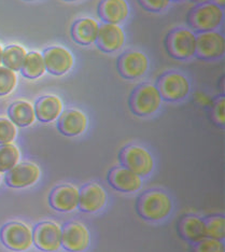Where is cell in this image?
I'll return each mask as SVG.
<instances>
[{
	"instance_id": "cell-23",
	"label": "cell",
	"mask_w": 225,
	"mask_h": 252,
	"mask_svg": "<svg viewBox=\"0 0 225 252\" xmlns=\"http://www.w3.org/2000/svg\"><path fill=\"white\" fill-rule=\"evenodd\" d=\"M8 114L11 122L20 126V127H27L36 120V113H34L33 107L30 102L23 100L13 102L9 107Z\"/></svg>"
},
{
	"instance_id": "cell-35",
	"label": "cell",
	"mask_w": 225,
	"mask_h": 252,
	"mask_svg": "<svg viewBox=\"0 0 225 252\" xmlns=\"http://www.w3.org/2000/svg\"><path fill=\"white\" fill-rule=\"evenodd\" d=\"M1 61H2V49L0 47V64H1Z\"/></svg>"
},
{
	"instance_id": "cell-33",
	"label": "cell",
	"mask_w": 225,
	"mask_h": 252,
	"mask_svg": "<svg viewBox=\"0 0 225 252\" xmlns=\"http://www.w3.org/2000/svg\"><path fill=\"white\" fill-rule=\"evenodd\" d=\"M211 2H213L215 4H217L218 7H220V8H222V9H224L225 0H211Z\"/></svg>"
},
{
	"instance_id": "cell-5",
	"label": "cell",
	"mask_w": 225,
	"mask_h": 252,
	"mask_svg": "<svg viewBox=\"0 0 225 252\" xmlns=\"http://www.w3.org/2000/svg\"><path fill=\"white\" fill-rule=\"evenodd\" d=\"M155 87L158 88L161 99L169 102L184 99L191 90L189 79L183 73L175 70L161 74Z\"/></svg>"
},
{
	"instance_id": "cell-30",
	"label": "cell",
	"mask_w": 225,
	"mask_h": 252,
	"mask_svg": "<svg viewBox=\"0 0 225 252\" xmlns=\"http://www.w3.org/2000/svg\"><path fill=\"white\" fill-rule=\"evenodd\" d=\"M210 117L212 122L221 128L225 125V98L224 94L218 96L215 99L210 110Z\"/></svg>"
},
{
	"instance_id": "cell-8",
	"label": "cell",
	"mask_w": 225,
	"mask_h": 252,
	"mask_svg": "<svg viewBox=\"0 0 225 252\" xmlns=\"http://www.w3.org/2000/svg\"><path fill=\"white\" fill-rule=\"evenodd\" d=\"M0 239L5 248L23 252L32 247V233L31 228L21 222H9L0 230Z\"/></svg>"
},
{
	"instance_id": "cell-27",
	"label": "cell",
	"mask_w": 225,
	"mask_h": 252,
	"mask_svg": "<svg viewBox=\"0 0 225 252\" xmlns=\"http://www.w3.org/2000/svg\"><path fill=\"white\" fill-rule=\"evenodd\" d=\"M206 226L207 237L215 238L218 240H224L225 238V219L223 216H211L204 220Z\"/></svg>"
},
{
	"instance_id": "cell-14",
	"label": "cell",
	"mask_w": 225,
	"mask_h": 252,
	"mask_svg": "<svg viewBox=\"0 0 225 252\" xmlns=\"http://www.w3.org/2000/svg\"><path fill=\"white\" fill-rule=\"evenodd\" d=\"M125 32L119 25L103 23L99 25V32L96 39V45L103 53H114L125 44Z\"/></svg>"
},
{
	"instance_id": "cell-4",
	"label": "cell",
	"mask_w": 225,
	"mask_h": 252,
	"mask_svg": "<svg viewBox=\"0 0 225 252\" xmlns=\"http://www.w3.org/2000/svg\"><path fill=\"white\" fill-rule=\"evenodd\" d=\"M165 48L170 57L177 61H188L195 54V33L188 28L178 27L170 31L165 38Z\"/></svg>"
},
{
	"instance_id": "cell-28",
	"label": "cell",
	"mask_w": 225,
	"mask_h": 252,
	"mask_svg": "<svg viewBox=\"0 0 225 252\" xmlns=\"http://www.w3.org/2000/svg\"><path fill=\"white\" fill-rule=\"evenodd\" d=\"M16 85V76L9 68L0 67V96H5L12 92Z\"/></svg>"
},
{
	"instance_id": "cell-2",
	"label": "cell",
	"mask_w": 225,
	"mask_h": 252,
	"mask_svg": "<svg viewBox=\"0 0 225 252\" xmlns=\"http://www.w3.org/2000/svg\"><path fill=\"white\" fill-rule=\"evenodd\" d=\"M161 100L158 88L153 83L143 82L132 90L129 105L135 116L146 118L159 110Z\"/></svg>"
},
{
	"instance_id": "cell-9",
	"label": "cell",
	"mask_w": 225,
	"mask_h": 252,
	"mask_svg": "<svg viewBox=\"0 0 225 252\" xmlns=\"http://www.w3.org/2000/svg\"><path fill=\"white\" fill-rule=\"evenodd\" d=\"M149 68V60L140 51L129 50L121 54L117 61V69L126 80H137L145 76Z\"/></svg>"
},
{
	"instance_id": "cell-12",
	"label": "cell",
	"mask_w": 225,
	"mask_h": 252,
	"mask_svg": "<svg viewBox=\"0 0 225 252\" xmlns=\"http://www.w3.org/2000/svg\"><path fill=\"white\" fill-rule=\"evenodd\" d=\"M42 57L45 69L54 76H63V74L70 71L73 66V56L65 48H47L43 51Z\"/></svg>"
},
{
	"instance_id": "cell-21",
	"label": "cell",
	"mask_w": 225,
	"mask_h": 252,
	"mask_svg": "<svg viewBox=\"0 0 225 252\" xmlns=\"http://www.w3.org/2000/svg\"><path fill=\"white\" fill-rule=\"evenodd\" d=\"M63 111V104L59 97L53 95H45L40 97L34 104L36 118L42 123L54 121L61 116Z\"/></svg>"
},
{
	"instance_id": "cell-13",
	"label": "cell",
	"mask_w": 225,
	"mask_h": 252,
	"mask_svg": "<svg viewBox=\"0 0 225 252\" xmlns=\"http://www.w3.org/2000/svg\"><path fill=\"white\" fill-rule=\"evenodd\" d=\"M107 203V194L98 183L90 182L79 191L78 207L83 213L94 214L101 210Z\"/></svg>"
},
{
	"instance_id": "cell-25",
	"label": "cell",
	"mask_w": 225,
	"mask_h": 252,
	"mask_svg": "<svg viewBox=\"0 0 225 252\" xmlns=\"http://www.w3.org/2000/svg\"><path fill=\"white\" fill-rule=\"evenodd\" d=\"M26 57V51L20 45H9L2 50V61L5 68L12 71H19L22 69Z\"/></svg>"
},
{
	"instance_id": "cell-37",
	"label": "cell",
	"mask_w": 225,
	"mask_h": 252,
	"mask_svg": "<svg viewBox=\"0 0 225 252\" xmlns=\"http://www.w3.org/2000/svg\"><path fill=\"white\" fill-rule=\"evenodd\" d=\"M65 1H68V2H73V1H78V0H65Z\"/></svg>"
},
{
	"instance_id": "cell-20",
	"label": "cell",
	"mask_w": 225,
	"mask_h": 252,
	"mask_svg": "<svg viewBox=\"0 0 225 252\" xmlns=\"http://www.w3.org/2000/svg\"><path fill=\"white\" fill-rule=\"evenodd\" d=\"M98 32H99V24L94 19L83 18L73 23L70 35L77 44L88 47V45L95 43Z\"/></svg>"
},
{
	"instance_id": "cell-29",
	"label": "cell",
	"mask_w": 225,
	"mask_h": 252,
	"mask_svg": "<svg viewBox=\"0 0 225 252\" xmlns=\"http://www.w3.org/2000/svg\"><path fill=\"white\" fill-rule=\"evenodd\" d=\"M193 252H225V247L222 240L206 237L194 243L192 247Z\"/></svg>"
},
{
	"instance_id": "cell-26",
	"label": "cell",
	"mask_w": 225,
	"mask_h": 252,
	"mask_svg": "<svg viewBox=\"0 0 225 252\" xmlns=\"http://www.w3.org/2000/svg\"><path fill=\"white\" fill-rule=\"evenodd\" d=\"M19 149L11 144L0 145V173H7L19 163Z\"/></svg>"
},
{
	"instance_id": "cell-19",
	"label": "cell",
	"mask_w": 225,
	"mask_h": 252,
	"mask_svg": "<svg viewBox=\"0 0 225 252\" xmlns=\"http://www.w3.org/2000/svg\"><path fill=\"white\" fill-rule=\"evenodd\" d=\"M59 118L57 128L67 137H76L83 134L88 126V118L78 109H68L61 113Z\"/></svg>"
},
{
	"instance_id": "cell-1",
	"label": "cell",
	"mask_w": 225,
	"mask_h": 252,
	"mask_svg": "<svg viewBox=\"0 0 225 252\" xmlns=\"http://www.w3.org/2000/svg\"><path fill=\"white\" fill-rule=\"evenodd\" d=\"M172 210V200L168 194L159 189L148 190L139 196L137 211L147 221L157 222L165 219Z\"/></svg>"
},
{
	"instance_id": "cell-38",
	"label": "cell",
	"mask_w": 225,
	"mask_h": 252,
	"mask_svg": "<svg viewBox=\"0 0 225 252\" xmlns=\"http://www.w3.org/2000/svg\"><path fill=\"white\" fill-rule=\"evenodd\" d=\"M26 1H32V0H26Z\"/></svg>"
},
{
	"instance_id": "cell-31",
	"label": "cell",
	"mask_w": 225,
	"mask_h": 252,
	"mask_svg": "<svg viewBox=\"0 0 225 252\" xmlns=\"http://www.w3.org/2000/svg\"><path fill=\"white\" fill-rule=\"evenodd\" d=\"M16 136L14 124L8 119H0V145L11 144Z\"/></svg>"
},
{
	"instance_id": "cell-34",
	"label": "cell",
	"mask_w": 225,
	"mask_h": 252,
	"mask_svg": "<svg viewBox=\"0 0 225 252\" xmlns=\"http://www.w3.org/2000/svg\"><path fill=\"white\" fill-rule=\"evenodd\" d=\"M192 2L196 4H201V3H207V2H211V0H191Z\"/></svg>"
},
{
	"instance_id": "cell-16",
	"label": "cell",
	"mask_w": 225,
	"mask_h": 252,
	"mask_svg": "<svg viewBox=\"0 0 225 252\" xmlns=\"http://www.w3.org/2000/svg\"><path fill=\"white\" fill-rule=\"evenodd\" d=\"M108 182L115 190L123 193H134L142 187L141 177L124 166H118L109 171Z\"/></svg>"
},
{
	"instance_id": "cell-11",
	"label": "cell",
	"mask_w": 225,
	"mask_h": 252,
	"mask_svg": "<svg viewBox=\"0 0 225 252\" xmlns=\"http://www.w3.org/2000/svg\"><path fill=\"white\" fill-rule=\"evenodd\" d=\"M32 242L44 252H55L62 247V228L54 222H41L34 226Z\"/></svg>"
},
{
	"instance_id": "cell-3",
	"label": "cell",
	"mask_w": 225,
	"mask_h": 252,
	"mask_svg": "<svg viewBox=\"0 0 225 252\" xmlns=\"http://www.w3.org/2000/svg\"><path fill=\"white\" fill-rule=\"evenodd\" d=\"M223 20L224 9L213 2L196 4L188 14V24L196 32L216 31Z\"/></svg>"
},
{
	"instance_id": "cell-32",
	"label": "cell",
	"mask_w": 225,
	"mask_h": 252,
	"mask_svg": "<svg viewBox=\"0 0 225 252\" xmlns=\"http://www.w3.org/2000/svg\"><path fill=\"white\" fill-rule=\"evenodd\" d=\"M141 7L148 12L161 13L169 7L170 0H138Z\"/></svg>"
},
{
	"instance_id": "cell-17",
	"label": "cell",
	"mask_w": 225,
	"mask_h": 252,
	"mask_svg": "<svg viewBox=\"0 0 225 252\" xmlns=\"http://www.w3.org/2000/svg\"><path fill=\"white\" fill-rule=\"evenodd\" d=\"M50 205L61 213L73 211L79 205V190L71 185L56 187L50 194Z\"/></svg>"
},
{
	"instance_id": "cell-18",
	"label": "cell",
	"mask_w": 225,
	"mask_h": 252,
	"mask_svg": "<svg viewBox=\"0 0 225 252\" xmlns=\"http://www.w3.org/2000/svg\"><path fill=\"white\" fill-rule=\"evenodd\" d=\"M97 13L103 23L119 25L129 18V5L126 0H100Z\"/></svg>"
},
{
	"instance_id": "cell-15",
	"label": "cell",
	"mask_w": 225,
	"mask_h": 252,
	"mask_svg": "<svg viewBox=\"0 0 225 252\" xmlns=\"http://www.w3.org/2000/svg\"><path fill=\"white\" fill-rule=\"evenodd\" d=\"M40 177V169L32 163L16 164L13 168L7 171L5 183L11 188L22 189L32 186Z\"/></svg>"
},
{
	"instance_id": "cell-7",
	"label": "cell",
	"mask_w": 225,
	"mask_h": 252,
	"mask_svg": "<svg viewBox=\"0 0 225 252\" xmlns=\"http://www.w3.org/2000/svg\"><path fill=\"white\" fill-rule=\"evenodd\" d=\"M196 48L194 56L200 61H218L225 54V39L217 31L195 33Z\"/></svg>"
},
{
	"instance_id": "cell-36",
	"label": "cell",
	"mask_w": 225,
	"mask_h": 252,
	"mask_svg": "<svg viewBox=\"0 0 225 252\" xmlns=\"http://www.w3.org/2000/svg\"><path fill=\"white\" fill-rule=\"evenodd\" d=\"M170 1H172V2H182V1H184V0H170Z\"/></svg>"
},
{
	"instance_id": "cell-24",
	"label": "cell",
	"mask_w": 225,
	"mask_h": 252,
	"mask_svg": "<svg viewBox=\"0 0 225 252\" xmlns=\"http://www.w3.org/2000/svg\"><path fill=\"white\" fill-rule=\"evenodd\" d=\"M45 65L42 55L38 52H31L26 54L24 64L21 72L27 79H38L45 72Z\"/></svg>"
},
{
	"instance_id": "cell-6",
	"label": "cell",
	"mask_w": 225,
	"mask_h": 252,
	"mask_svg": "<svg viewBox=\"0 0 225 252\" xmlns=\"http://www.w3.org/2000/svg\"><path fill=\"white\" fill-rule=\"evenodd\" d=\"M122 166L139 177H147L154 168V159L147 149L137 145H129L120 152Z\"/></svg>"
},
{
	"instance_id": "cell-22",
	"label": "cell",
	"mask_w": 225,
	"mask_h": 252,
	"mask_svg": "<svg viewBox=\"0 0 225 252\" xmlns=\"http://www.w3.org/2000/svg\"><path fill=\"white\" fill-rule=\"evenodd\" d=\"M178 231L183 239L193 244L207 237L205 222L196 216L183 217L179 222Z\"/></svg>"
},
{
	"instance_id": "cell-10",
	"label": "cell",
	"mask_w": 225,
	"mask_h": 252,
	"mask_svg": "<svg viewBox=\"0 0 225 252\" xmlns=\"http://www.w3.org/2000/svg\"><path fill=\"white\" fill-rule=\"evenodd\" d=\"M91 235L84 224L77 221L65 223L62 227V246L69 252H83L90 247Z\"/></svg>"
}]
</instances>
